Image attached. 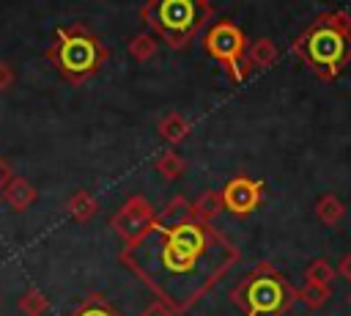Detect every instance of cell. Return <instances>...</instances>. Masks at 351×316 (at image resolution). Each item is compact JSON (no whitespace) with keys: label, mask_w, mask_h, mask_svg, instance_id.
Instances as JSON below:
<instances>
[{"label":"cell","mask_w":351,"mask_h":316,"mask_svg":"<svg viewBox=\"0 0 351 316\" xmlns=\"http://www.w3.org/2000/svg\"><path fill=\"white\" fill-rule=\"evenodd\" d=\"M49 308V300L44 291L38 289H27L22 297H19V313L22 316H44Z\"/></svg>","instance_id":"cell-17"},{"label":"cell","mask_w":351,"mask_h":316,"mask_svg":"<svg viewBox=\"0 0 351 316\" xmlns=\"http://www.w3.org/2000/svg\"><path fill=\"white\" fill-rule=\"evenodd\" d=\"M335 275H337V269H332V264L326 258H315L304 269V280L307 283H321V286H329L335 280Z\"/></svg>","instance_id":"cell-20"},{"label":"cell","mask_w":351,"mask_h":316,"mask_svg":"<svg viewBox=\"0 0 351 316\" xmlns=\"http://www.w3.org/2000/svg\"><path fill=\"white\" fill-rule=\"evenodd\" d=\"M241 258L239 247L176 195L151 225L121 247L118 261L178 316L189 313Z\"/></svg>","instance_id":"cell-1"},{"label":"cell","mask_w":351,"mask_h":316,"mask_svg":"<svg viewBox=\"0 0 351 316\" xmlns=\"http://www.w3.org/2000/svg\"><path fill=\"white\" fill-rule=\"evenodd\" d=\"M129 55H132L134 60H140V63L151 60V58L156 55V38H154L151 33H137V36L129 41Z\"/></svg>","instance_id":"cell-19"},{"label":"cell","mask_w":351,"mask_h":316,"mask_svg":"<svg viewBox=\"0 0 351 316\" xmlns=\"http://www.w3.org/2000/svg\"><path fill=\"white\" fill-rule=\"evenodd\" d=\"M66 316H123V313H118V311L110 305L107 297H101L99 291H93V294H88L74 311H69Z\"/></svg>","instance_id":"cell-13"},{"label":"cell","mask_w":351,"mask_h":316,"mask_svg":"<svg viewBox=\"0 0 351 316\" xmlns=\"http://www.w3.org/2000/svg\"><path fill=\"white\" fill-rule=\"evenodd\" d=\"M36 198H38L36 187H33L27 179L14 176V173H11V179L5 181V187H3V192H0V201L8 203L14 212H25V209H30V206L36 203Z\"/></svg>","instance_id":"cell-9"},{"label":"cell","mask_w":351,"mask_h":316,"mask_svg":"<svg viewBox=\"0 0 351 316\" xmlns=\"http://www.w3.org/2000/svg\"><path fill=\"white\" fill-rule=\"evenodd\" d=\"M219 201L225 212L236 217H247L263 203V181L252 176H233L219 190Z\"/></svg>","instance_id":"cell-7"},{"label":"cell","mask_w":351,"mask_h":316,"mask_svg":"<svg viewBox=\"0 0 351 316\" xmlns=\"http://www.w3.org/2000/svg\"><path fill=\"white\" fill-rule=\"evenodd\" d=\"M140 16L170 49H184L206 27L211 5L208 0H145Z\"/></svg>","instance_id":"cell-5"},{"label":"cell","mask_w":351,"mask_h":316,"mask_svg":"<svg viewBox=\"0 0 351 316\" xmlns=\"http://www.w3.org/2000/svg\"><path fill=\"white\" fill-rule=\"evenodd\" d=\"M348 305H351V294H348Z\"/></svg>","instance_id":"cell-25"},{"label":"cell","mask_w":351,"mask_h":316,"mask_svg":"<svg viewBox=\"0 0 351 316\" xmlns=\"http://www.w3.org/2000/svg\"><path fill=\"white\" fill-rule=\"evenodd\" d=\"M11 85H14V69H11V63L0 60V93L8 91Z\"/></svg>","instance_id":"cell-22"},{"label":"cell","mask_w":351,"mask_h":316,"mask_svg":"<svg viewBox=\"0 0 351 316\" xmlns=\"http://www.w3.org/2000/svg\"><path fill=\"white\" fill-rule=\"evenodd\" d=\"M291 52L302 58L318 80H337L351 63V14L343 8L318 14L291 41Z\"/></svg>","instance_id":"cell-2"},{"label":"cell","mask_w":351,"mask_h":316,"mask_svg":"<svg viewBox=\"0 0 351 316\" xmlns=\"http://www.w3.org/2000/svg\"><path fill=\"white\" fill-rule=\"evenodd\" d=\"M329 297H332V289L329 286H321V283H307L304 280V286L302 289H296V300H302L307 308H324L326 302H329Z\"/></svg>","instance_id":"cell-16"},{"label":"cell","mask_w":351,"mask_h":316,"mask_svg":"<svg viewBox=\"0 0 351 316\" xmlns=\"http://www.w3.org/2000/svg\"><path fill=\"white\" fill-rule=\"evenodd\" d=\"M337 272H340V278H346V280H351V253L340 258V267H337Z\"/></svg>","instance_id":"cell-23"},{"label":"cell","mask_w":351,"mask_h":316,"mask_svg":"<svg viewBox=\"0 0 351 316\" xmlns=\"http://www.w3.org/2000/svg\"><path fill=\"white\" fill-rule=\"evenodd\" d=\"M244 316H282L296 302V289L269 261L255 264L230 291Z\"/></svg>","instance_id":"cell-4"},{"label":"cell","mask_w":351,"mask_h":316,"mask_svg":"<svg viewBox=\"0 0 351 316\" xmlns=\"http://www.w3.org/2000/svg\"><path fill=\"white\" fill-rule=\"evenodd\" d=\"M154 214H156V209L148 203V198H143V195H129V198L123 201V206L112 214L110 225H112V231L121 236V242L129 245V242H134V239L151 225Z\"/></svg>","instance_id":"cell-8"},{"label":"cell","mask_w":351,"mask_h":316,"mask_svg":"<svg viewBox=\"0 0 351 316\" xmlns=\"http://www.w3.org/2000/svg\"><path fill=\"white\" fill-rule=\"evenodd\" d=\"M343 214H346V206H343V201H340L337 195L326 192V195H321V198L315 201V217H318L324 225L335 228V225L343 220Z\"/></svg>","instance_id":"cell-14"},{"label":"cell","mask_w":351,"mask_h":316,"mask_svg":"<svg viewBox=\"0 0 351 316\" xmlns=\"http://www.w3.org/2000/svg\"><path fill=\"white\" fill-rule=\"evenodd\" d=\"M274 63H277V47H274L271 38H258V41H252L244 49V66H247V71H252V69H269Z\"/></svg>","instance_id":"cell-10"},{"label":"cell","mask_w":351,"mask_h":316,"mask_svg":"<svg viewBox=\"0 0 351 316\" xmlns=\"http://www.w3.org/2000/svg\"><path fill=\"white\" fill-rule=\"evenodd\" d=\"M96 209H99V203H96L93 192H88V190H77V192L69 198V203H66L69 217L77 220V223H88V220L96 214Z\"/></svg>","instance_id":"cell-12"},{"label":"cell","mask_w":351,"mask_h":316,"mask_svg":"<svg viewBox=\"0 0 351 316\" xmlns=\"http://www.w3.org/2000/svg\"><path fill=\"white\" fill-rule=\"evenodd\" d=\"M192 212L200 217V220H206V223H211L219 212H222V201H219V192H203L200 198H195L192 201Z\"/></svg>","instance_id":"cell-18"},{"label":"cell","mask_w":351,"mask_h":316,"mask_svg":"<svg viewBox=\"0 0 351 316\" xmlns=\"http://www.w3.org/2000/svg\"><path fill=\"white\" fill-rule=\"evenodd\" d=\"M203 49L228 71L230 82H241L247 77V66H244L247 38H244L241 27L233 25L230 19H219L211 27H206Z\"/></svg>","instance_id":"cell-6"},{"label":"cell","mask_w":351,"mask_h":316,"mask_svg":"<svg viewBox=\"0 0 351 316\" xmlns=\"http://www.w3.org/2000/svg\"><path fill=\"white\" fill-rule=\"evenodd\" d=\"M140 316H178V313H176V311H173L167 302H162V300H154V302H151V305H148V308H145Z\"/></svg>","instance_id":"cell-21"},{"label":"cell","mask_w":351,"mask_h":316,"mask_svg":"<svg viewBox=\"0 0 351 316\" xmlns=\"http://www.w3.org/2000/svg\"><path fill=\"white\" fill-rule=\"evenodd\" d=\"M154 168H156V173H159L162 179L173 181V179H178V176L186 170V159H184L178 151L167 148V151H162V154L154 159Z\"/></svg>","instance_id":"cell-15"},{"label":"cell","mask_w":351,"mask_h":316,"mask_svg":"<svg viewBox=\"0 0 351 316\" xmlns=\"http://www.w3.org/2000/svg\"><path fill=\"white\" fill-rule=\"evenodd\" d=\"M0 316H3V313H0Z\"/></svg>","instance_id":"cell-26"},{"label":"cell","mask_w":351,"mask_h":316,"mask_svg":"<svg viewBox=\"0 0 351 316\" xmlns=\"http://www.w3.org/2000/svg\"><path fill=\"white\" fill-rule=\"evenodd\" d=\"M47 60L66 82L82 85L107 63V47L85 25H63L52 36Z\"/></svg>","instance_id":"cell-3"},{"label":"cell","mask_w":351,"mask_h":316,"mask_svg":"<svg viewBox=\"0 0 351 316\" xmlns=\"http://www.w3.org/2000/svg\"><path fill=\"white\" fill-rule=\"evenodd\" d=\"M156 132H159V137H162L165 143L178 146L181 140H186V137H189V121H186L181 113H167V115L159 121Z\"/></svg>","instance_id":"cell-11"},{"label":"cell","mask_w":351,"mask_h":316,"mask_svg":"<svg viewBox=\"0 0 351 316\" xmlns=\"http://www.w3.org/2000/svg\"><path fill=\"white\" fill-rule=\"evenodd\" d=\"M8 179H11V168H8V162L0 157V192H3V187H5Z\"/></svg>","instance_id":"cell-24"}]
</instances>
